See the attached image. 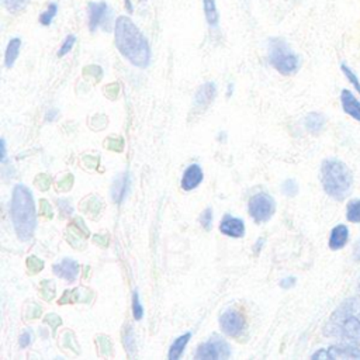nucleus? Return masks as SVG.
I'll list each match as a JSON object with an SVG mask.
<instances>
[{"label": "nucleus", "instance_id": "obj_6", "mask_svg": "<svg viewBox=\"0 0 360 360\" xmlns=\"http://www.w3.org/2000/svg\"><path fill=\"white\" fill-rule=\"evenodd\" d=\"M229 356V345L218 335L200 345L195 353L197 360H218Z\"/></svg>", "mask_w": 360, "mask_h": 360}, {"label": "nucleus", "instance_id": "obj_29", "mask_svg": "<svg viewBox=\"0 0 360 360\" xmlns=\"http://www.w3.org/2000/svg\"><path fill=\"white\" fill-rule=\"evenodd\" d=\"M281 190L285 195L288 197H294L298 193V184L295 183V180L292 179H287L283 184H281Z\"/></svg>", "mask_w": 360, "mask_h": 360}, {"label": "nucleus", "instance_id": "obj_41", "mask_svg": "<svg viewBox=\"0 0 360 360\" xmlns=\"http://www.w3.org/2000/svg\"><path fill=\"white\" fill-rule=\"evenodd\" d=\"M139 1H146V0H139Z\"/></svg>", "mask_w": 360, "mask_h": 360}, {"label": "nucleus", "instance_id": "obj_28", "mask_svg": "<svg viewBox=\"0 0 360 360\" xmlns=\"http://www.w3.org/2000/svg\"><path fill=\"white\" fill-rule=\"evenodd\" d=\"M132 315L136 321L142 319V316H143V308L141 305L139 295L136 291H134V294H132Z\"/></svg>", "mask_w": 360, "mask_h": 360}, {"label": "nucleus", "instance_id": "obj_10", "mask_svg": "<svg viewBox=\"0 0 360 360\" xmlns=\"http://www.w3.org/2000/svg\"><path fill=\"white\" fill-rule=\"evenodd\" d=\"M340 107L346 115L360 122V98L349 89H342L340 91Z\"/></svg>", "mask_w": 360, "mask_h": 360}, {"label": "nucleus", "instance_id": "obj_36", "mask_svg": "<svg viewBox=\"0 0 360 360\" xmlns=\"http://www.w3.org/2000/svg\"><path fill=\"white\" fill-rule=\"evenodd\" d=\"M30 343H31V335H30V332H24L20 336V346L21 347H27Z\"/></svg>", "mask_w": 360, "mask_h": 360}, {"label": "nucleus", "instance_id": "obj_4", "mask_svg": "<svg viewBox=\"0 0 360 360\" xmlns=\"http://www.w3.org/2000/svg\"><path fill=\"white\" fill-rule=\"evenodd\" d=\"M269 63L278 73L290 76L300 69L301 59L284 38L273 37L269 39Z\"/></svg>", "mask_w": 360, "mask_h": 360}, {"label": "nucleus", "instance_id": "obj_20", "mask_svg": "<svg viewBox=\"0 0 360 360\" xmlns=\"http://www.w3.org/2000/svg\"><path fill=\"white\" fill-rule=\"evenodd\" d=\"M128 186H129V177H128V173L125 174H121L120 177L115 179V181L112 183V191H111V195H112V200L120 204L128 190Z\"/></svg>", "mask_w": 360, "mask_h": 360}, {"label": "nucleus", "instance_id": "obj_9", "mask_svg": "<svg viewBox=\"0 0 360 360\" xmlns=\"http://www.w3.org/2000/svg\"><path fill=\"white\" fill-rule=\"evenodd\" d=\"M219 323H221V328L222 330L228 335V336H239L243 329H245V316L239 312V311H235V309H228L225 311L221 318H219Z\"/></svg>", "mask_w": 360, "mask_h": 360}, {"label": "nucleus", "instance_id": "obj_7", "mask_svg": "<svg viewBox=\"0 0 360 360\" xmlns=\"http://www.w3.org/2000/svg\"><path fill=\"white\" fill-rule=\"evenodd\" d=\"M274 212V200L266 193L255 194L249 200V214L256 222H264L271 218Z\"/></svg>", "mask_w": 360, "mask_h": 360}, {"label": "nucleus", "instance_id": "obj_26", "mask_svg": "<svg viewBox=\"0 0 360 360\" xmlns=\"http://www.w3.org/2000/svg\"><path fill=\"white\" fill-rule=\"evenodd\" d=\"M75 44H76V37H75L73 34L66 35V37H65V39H63V42H62V44H60V46H59L58 58H63L65 55H68V53L73 49Z\"/></svg>", "mask_w": 360, "mask_h": 360}, {"label": "nucleus", "instance_id": "obj_5", "mask_svg": "<svg viewBox=\"0 0 360 360\" xmlns=\"http://www.w3.org/2000/svg\"><path fill=\"white\" fill-rule=\"evenodd\" d=\"M112 10L105 1H89L87 3V27L90 32H96L100 27L104 31L112 28Z\"/></svg>", "mask_w": 360, "mask_h": 360}, {"label": "nucleus", "instance_id": "obj_23", "mask_svg": "<svg viewBox=\"0 0 360 360\" xmlns=\"http://www.w3.org/2000/svg\"><path fill=\"white\" fill-rule=\"evenodd\" d=\"M346 219L352 224H360V198H352L346 204Z\"/></svg>", "mask_w": 360, "mask_h": 360}, {"label": "nucleus", "instance_id": "obj_35", "mask_svg": "<svg viewBox=\"0 0 360 360\" xmlns=\"http://www.w3.org/2000/svg\"><path fill=\"white\" fill-rule=\"evenodd\" d=\"M294 284H295V277H292V276H290V277H285V278H283V280L280 281V285H281V288H285V290L291 288Z\"/></svg>", "mask_w": 360, "mask_h": 360}, {"label": "nucleus", "instance_id": "obj_21", "mask_svg": "<svg viewBox=\"0 0 360 360\" xmlns=\"http://www.w3.org/2000/svg\"><path fill=\"white\" fill-rule=\"evenodd\" d=\"M190 336H191V333L187 332V333L179 336V338L170 345L169 354H167L169 360H177V359L181 356V353H183V350H184V347H186V345H187Z\"/></svg>", "mask_w": 360, "mask_h": 360}, {"label": "nucleus", "instance_id": "obj_27", "mask_svg": "<svg viewBox=\"0 0 360 360\" xmlns=\"http://www.w3.org/2000/svg\"><path fill=\"white\" fill-rule=\"evenodd\" d=\"M122 343L127 347V352L131 354L132 350L135 349V338H134V332L132 329L127 325V329L124 332V338H122Z\"/></svg>", "mask_w": 360, "mask_h": 360}, {"label": "nucleus", "instance_id": "obj_2", "mask_svg": "<svg viewBox=\"0 0 360 360\" xmlns=\"http://www.w3.org/2000/svg\"><path fill=\"white\" fill-rule=\"evenodd\" d=\"M321 184L330 198L343 201L353 188L354 177L345 162L336 158H328L321 165Z\"/></svg>", "mask_w": 360, "mask_h": 360}, {"label": "nucleus", "instance_id": "obj_19", "mask_svg": "<svg viewBox=\"0 0 360 360\" xmlns=\"http://www.w3.org/2000/svg\"><path fill=\"white\" fill-rule=\"evenodd\" d=\"M21 39L18 37H14L8 41L7 46H6V52H4V65L6 68H13V65L15 63L18 55H20V49H21Z\"/></svg>", "mask_w": 360, "mask_h": 360}, {"label": "nucleus", "instance_id": "obj_40", "mask_svg": "<svg viewBox=\"0 0 360 360\" xmlns=\"http://www.w3.org/2000/svg\"><path fill=\"white\" fill-rule=\"evenodd\" d=\"M0 160L1 162L6 160V142H4V139L0 141Z\"/></svg>", "mask_w": 360, "mask_h": 360}, {"label": "nucleus", "instance_id": "obj_17", "mask_svg": "<svg viewBox=\"0 0 360 360\" xmlns=\"http://www.w3.org/2000/svg\"><path fill=\"white\" fill-rule=\"evenodd\" d=\"M201 3H202V11H204L205 21L208 22V25H210L212 30L218 28V24H219V11H218L217 0H201Z\"/></svg>", "mask_w": 360, "mask_h": 360}, {"label": "nucleus", "instance_id": "obj_39", "mask_svg": "<svg viewBox=\"0 0 360 360\" xmlns=\"http://www.w3.org/2000/svg\"><path fill=\"white\" fill-rule=\"evenodd\" d=\"M124 10H125L128 14H132V13H134V3H132V0H124Z\"/></svg>", "mask_w": 360, "mask_h": 360}, {"label": "nucleus", "instance_id": "obj_18", "mask_svg": "<svg viewBox=\"0 0 360 360\" xmlns=\"http://www.w3.org/2000/svg\"><path fill=\"white\" fill-rule=\"evenodd\" d=\"M325 124H326L325 115L321 114V112H315V111L308 112L305 120H304V125H305L307 131L314 134V135L319 134L325 128Z\"/></svg>", "mask_w": 360, "mask_h": 360}, {"label": "nucleus", "instance_id": "obj_30", "mask_svg": "<svg viewBox=\"0 0 360 360\" xmlns=\"http://www.w3.org/2000/svg\"><path fill=\"white\" fill-rule=\"evenodd\" d=\"M201 225L207 231L211 228V225H212V211H211V208H207V210L202 211V214H201Z\"/></svg>", "mask_w": 360, "mask_h": 360}, {"label": "nucleus", "instance_id": "obj_13", "mask_svg": "<svg viewBox=\"0 0 360 360\" xmlns=\"http://www.w3.org/2000/svg\"><path fill=\"white\" fill-rule=\"evenodd\" d=\"M219 231L231 238H242L245 233V224L240 218L231 217L229 214H225L219 224Z\"/></svg>", "mask_w": 360, "mask_h": 360}, {"label": "nucleus", "instance_id": "obj_32", "mask_svg": "<svg viewBox=\"0 0 360 360\" xmlns=\"http://www.w3.org/2000/svg\"><path fill=\"white\" fill-rule=\"evenodd\" d=\"M27 264H28V267H30V269H34V271H39V270L42 269V266H44L42 260H39V259H38V257H35V256L28 257Z\"/></svg>", "mask_w": 360, "mask_h": 360}, {"label": "nucleus", "instance_id": "obj_25", "mask_svg": "<svg viewBox=\"0 0 360 360\" xmlns=\"http://www.w3.org/2000/svg\"><path fill=\"white\" fill-rule=\"evenodd\" d=\"M1 3L10 14H20L27 8L30 0H1Z\"/></svg>", "mask_w": 360, "mask_h": 360}, {"label": "nucleus", "instance_id": "obj_11", "mask_svg": "<svg viewBox=\"0 0 360 360\" xmlns=\"http://www.w3.org/2000/svg\"><path fill=\"white\" fill-rule=\"evenodd\" d=\"M349 239H350V231H349L347 225L338 224L330 229L328 246L330 250H340L347 245Z\"/></svg>", "mask_w": 360, "mask_h": 360}, {"label": "nucleus", "instance_id": "obj_14", "mask_svg": "<svg viewBox=\"0 0 360 360\" xmlns=\"http://www.w3.org/2000/svg\"><path fill=\"white\" fill-rule=\"evenodd\" d=\"M52 269H53V273L56 276L68 280L69 283H73L77 278V276H79L80 266L73 259H63L60 263L53 264Z\"/></svg>", "mask_w": 360, "mask_h": 360}, {"label": "nucleus", "instance_id": "obj_3", "mask_svg": "<svg viewBox=\"0 0 360 360\" xmlns=\"http://www.w3.org/2000/svg\"><path fill=\"white\" fill-rule=\"evenodd\" d=\"M11 221L14 231L21 240H30L34 236L37 218L34 197L28 187L17 184L11 195Z\"/></svg>", "mask_w": 360, "mask_h": 360}, {"label": "nucleus", "instance_id": "obj_15", "mask_svg": "<svg viewBox=\"0 0 360 360\" xmlns=\"http://www.w3.org/2000/svg\"><path fill=\"white\" fill-rule=\"evenodd\" d=\"M202 181V170L198 165H190L181 177V187L186 191L194 190Z\"/></svg>", "mask_w": 360, "mask_h": 360}, {"label": "nucleus", "instance_id": "obj_31", "mask_svg": "<svg viewBox=\"0 0 360 360\" xmlns=\"http://www.w3.org/2000/svg\"><path fill=\"white\" fill-rule=\"evenodd\" d=\"M84 73L86 75H91V76H94L98 80L103 76V69L100 66H97V65H91V66H86Z\"/></svg>", "mask_w": 360, "mask_h": 360}, {"label": "nucleus", "instance_id": "obj_12", "mask_svg": "<svg viewBox=\"0 0 360 360\" xmlns=\"http://www.w3.org/2000/svg\"><path fill=\"white\" fill-rule=\"evenodd\" d=\"M217 94V84L214 82H207L195 93L194 97V108L197 110H204L207 105L212 103Z\"/></svg>", "mask_w": 360, "mask_h": 360}, {"label": "nucleus", "instance_id": "obj_8", "mask_svg": "<svg viewBox=\"0 0 360 360\" xmlns=\"http://www.w3.org/2000/svg\"><path fill=\"white\" fill-rule=\"evenodd\" d=\"M345 316H340L332 328L338 329V333L343 336L350 345L360 346V319L349 312H343Z\"/></svg>", "mask_w": 360, "mask_h": 360}, {"label": "nucleus", "instance_id": "obj_33", "mask_svg": "<svg viewBox=\"0 0 360 360\" xmlns=\"http://www.w3.org/2000/svg\"><path fill=\"white\" fill-rule=\"evenodd\" d=\"M58 207H59V210H60V214H62V215H69V214H72V207L69 205V202H68V201H65V200H59V201H58Z\"/></svg>", "mask_w": 360, "mask_h": 360}, {"label": "nucleus", "instance_id": "obj_22", "mask_svg": "<svg viewBox=\"0 0 360 360\" xmlns=\"http://www.w3.org/2000/svg\"><path fill=\"white\" fill-rule=\"evenodd\" d=\"M340 70H342L343 76L346 77V80L350 83L352 89L360 96V77H359V75L356 73V70L352 69V68H350L347 63H345V62L340 63Z\"/></svg>", "mask_w": 360, "mask_h": 360}, {"label": "nucleus", "instance_id": "obj_1", "mask_svg": "<svg viewBox=\"0 0 360 360\" xmlns=\"http://www.w3.org/2000/svg\"><path fill=\"white\" fill-rule=\"evenodd\" d=\"M114 44L131 65L145 69L150 63V46L139 27L128 17L118 15L114 22Z\"/></svg>", "mask_w": 360, "mask_h": 360}, {"label": "nucleus", "instance_id": "obj_38", "mask_svg": "<svg viewBox=\"0 0 360 360\" xmlns=\"http://www.w3.org/2000/svg\"><path fill=\"white\" fill-rule=\"evenodd\" d=\"M56 114H58V111H56L55 108H51V110L45 114V121H46V122H52V121L55 120Z\"/></svg>", "mask_w": 360, "mask_h": 360}, {"label": "nucleus", "instance_id": "obj_34", "mask_svg": "<svg viewBox=\"0 0 360 360\" xmlns=\"http://www.w3.org/2000/svg\"><path fill=\"white\" fill-rule=\"evenodd\" d=\"M311 357H312V359H322V360H328V359H330V354H329L328 349H319V350H318V352H315Z\"/></svg>", "mask_w": 360, "mask_h": 360}, {"label": "nucleus", "instance_id": "obj_24", "mask_svg": "<svg viewBox=\"0 0 360 360\" xmlns=\"http://www.w3.org/2000/svg\"><path fill=\"white\" fill-rule=\"evenodd\" d=\"M58 10H59L58 3L51 1V3L46 6V8L39 14V17H38L39 24H41V25H44V27L51 25V24H52V21H53V18H55V17H56V14H58Z\"/></svg>", "mask_w": 360, "mask_h": 360}, {"label": "nucleus", "instance_id": "obj_16", "mask_svg": "<svg viewBox=\"0 0 360 360\" xmlns=\"http://www.w3.org/2000/svg\"><path fill=\"white\" fill-rule=\"evenodd\" d=\"M330 359H360V346L356 345H336L328 349Z\"/></svg>", "mask_w": 360, "mask_h": 360}, {"label": "nucleus", "instance_id": "obj_37", "mask_svg": "<svg viewBox=\"0 0 360 360\" xmlns=\"http://www.w3.org/2000/svg\"><path fill=\"white\" fill-rule=\"evenodd\" d=\"M353 259L356 262H360V238L357 239V242L353 246Z\"/></svg>", "mask_w": 360, "mask_h": 360}]
</instances>
